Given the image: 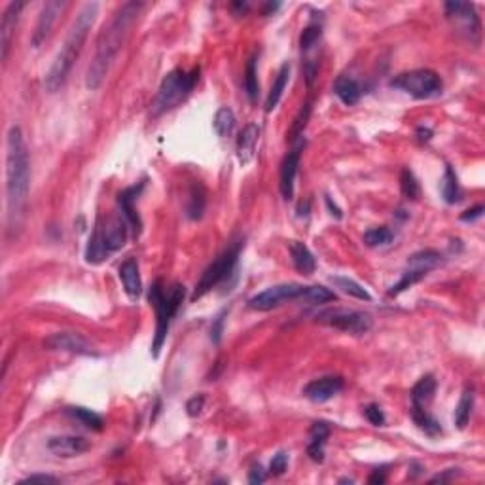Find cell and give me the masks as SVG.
Listing matches in <instances>:
<instances>
[{
    "label": "cell",
    "mask_w": 485,
    "mask_h": 485,
    "mask_svg": "<svg viewBox=\"0 0 485 485\" xmlns=\"http://www.w3.org/2000/svg\"><path fill=\"white\" fill-rule=\"evenodd\" d=\"M431 129H427V127H419V129H417V139H419V142H427V140H431Z\"/></svg>",
    "instance_id": "49"
},
{
    "label": "cell",
    "mask_w": 485,
    "mask_h": 485,
    "mask_svg": "<svg viewBox=\"0 0 485 485\" xmlns=\"http://www.w3.org/2000/svg\"><path fill=\"white\" fill-rule=\"evenodd\" d=\"M457 476V468H447L444 474H438V476H434L431 479V484H442V482H449V479H453V477Z\"/></svg>",
    "instance_id": "47"
},
{
    "label": "cell",
    "mask_w": 485,
    "mask_h": 485,
    "mask_svg": "<svg viewBox=\"0 0 485 485\" xmlns=\"http://www.w3.org/2000/svg\"><path fill=\"white\" fill-rule=\"evenodd\" d=\"M65 8H67L65 0H50V2H46L42 6V12H40L39 21H36V27H34V32H32L31 39V46L34 50H39L46 42L50 32L54 29L55 21H57V17L61 16Z\"/></svg>",
    "instance_id": "14"
},
{
    "label": "cell",
    "mask_w": 485,
    "mask_h": 485,
    "mask_svg": "<svg viewBox=\"0 0 485 485\" xmlns=\"http://www.w3.org/2000/svg\"><path fill=\"white\" fill-rule=\"evenodd\" d=\"M97 14H99V4L97 2H87L84 8L78 12L76 21L70 27L67 40H65L61 50L55 55L54 63H52V67L47 70L46 80H44L46 89L50 93L59 91L63 85H65L70 70H72L74 63L78 61V57H80L82 50H84L85 40H87V34H89L93 23L97 19Z\"/></svg>",
    "instance_id": "3"
},
{
    "label": "cell",
    "mask_w": 485,
    "mask_h": 485,
    "mask_svg": "<svg viewBox=\"0 0 485 485\" xmlns=\"http://www.w3.org/2000/svg\"><path fill=\"white\" fill-rule=\"evenodd\" d=\"M393 239H394V233L391 231V228H387V226L370 228V230L364 233V243L371 248L391 245V241H393Z\"/></svg>",
    "instance_id": "35"
},
{
    "label": "cell",
    "mask_w": 485,
    "mask_h": 485,
    "mask_svg": "<svg viewBox=\"0 0 485 485\" xmlns=\"http://www.w3.org/2000/svg\"><path fill=\"white\" fill-rule=\"evenodd\" d=\"M213 127H215V131L218 137H222V139L230 137L231 131H233V127H235V114H233V110L228 107L220 108L215 116Z\"/></svg>",
    "instance_id": "32"
},
{
    "label": "cell",
    "mask_w": 485,
    "mask_h": 485,
    "mask_svg": "<svg viewBox=\"0 0 485 485\" xmlns=\"http://www.w3.org/2000/svg\"><path fill=\"white\" fill-rule=\"evenodd\" d=\"M200 67H195L192 70H171L169 74L163 78L162 85L158 89L154 107H152V114L162 116L173 110L175 107H178L193 91L195 84L200 82Z\"/></svg>",
    "instance_id": "6"
},
{
    "label": "cell",
    "mask_w": 485,
    "mask_h": 485,
    "mask_svg": "<svg viewBox=\"0 0 485 485\" xmlns=\"http://www.w3.org/2000/svg\"><path fill=\"white\" fill-rule=\"evenodd\" d=\"M301 300L308 301V303H313V305H321V303H328V301L336 300V294L328 290L326 286H305Z\"/></svg>",
    "instance_id": "36"
},
{
    "label": "cell",
    "mask_w": 485,
    "mask_h": 485,
    "mask_svg": "<svg viewBox=\"0 0 485 485\" xmlns=\"http://www.w3.org/2000/svg\"><path fill=\"white\" fill-rule=\"evenodd\" d=\"M279 6H281L279 2H275V4H271V2H270V4L266 6V10H263V16H270V12H275V10H277Z\"/></svg>",
    "instance_id": "51"
},
{
    "label": "cell",
    "mask_w": 485,
    "mask_h": 485,
    "mask_svg": "<svg viewBox=\"0 0 485 485\" xmlns=\"http://www.w3.org/2000/svg\"><path fill=\"white\" fill-rule=\"evenodd\" d=\"M260 139V127L256 124H248L237 137V160L241 165H248L255 160L256 144Z\"/></svg>",
    "instance_id": "21"
},
{
    "label": "cell",
    "mask_w": 485,
    "mask_h": 485,
    "mask_svg": "<svg viewBox=\"0 0 485 485\" xmlns=\"http://www.w3.org/2000/svg\"><path fill=\"white\" fill-rule=\"evenodd\" d=\"M472 408H474V389L472 387H468V389H464V393H462L461 400H459V406L455 408V424H457V429H466V424H468L470 421V413H472Z\"/></svg>",
    "instance_id": "30"
},
{
    "label": "cell",
    "mask_w": 485,
    "mask_h": 485,
    "mask_svg": "<svg viewBox=\"0 0 485 485\" xmlns=\"http://www.w3.org/2000/svg\"><path fill=\"white\" fill-rule=\"evenodd\" d=\"M67 413L74 417V419H78V421L84 424V427H87L89 431L99 432V431H103V427H105V421H103V417H100L99 413H95V411H91V409H87V408H69V409H67Z\"/></svg>",
    "instance_id": "34"
},
{
    "label": "cell",
    "mask_w": 485,
    "mask_h": 485,
    "mask_svg": "<svg viewBox=\"0 0 485 485\" xmlns=\"http://www.w3.org/2000/svg\"><path fill=\"white\" fill-rule=\"evenodd\" d=\"M59 477L50 476V474H32V476L25 477L21 484H57Z\"/></svg>",
    "instance_id": "44"
},
{
    "label": "cell",
    "mask_w": 485,
    "mask_h": 485,
    "mask_svg": "<svg viewBox=\"0 0 485 485\" xmlns=\"http://www.w3.org/2000/svg\"><path fill=\"white\" fill-rule=\"evenodd\" d=\"M334 93H336V97H338L343 105L353 107V105H356V103L360 100L362 89L354 78L339 76L338 80L334 82Z\"/></svg>",
    "instance_id": "24"
},
{
    "label": "cell",
    "mask_w": 485,
    "mask_h": 485,
    "mask_svg": "<svg viewBox=\"0 0 485 485\" xmlns=\"http://www.w3.org/2000/svg\"><path fill=\"white\" fill-rule=\"evenodd\" d=\"M330 424L326 421H316L309 431V446H308V455L311 457V461L323 462L324 461V446H326V440L330 436Z\"/></svg>",
    "instance_id": "22"
},
{
    "label": "cell",
    "mask_w": 485,
    "mask_h": 485,
    "mask_svg": "<svg viewBox=\"0 0 485 485\" xmlns=\"http://www.w3.org/2000/svg\"><path fill=\"white\" fill-rule=\"evenodd\" d=\"M332 283L338 286L341 292L349 294V296H353L356 300L371 301V294L368 292L364 286L358 285L356 281H353V279L343 277V275H336V277H332Z\"/></svg>",
    "instance_id": "31"
},
{
    "label": "cell",
    "mask_w": 485,
    "mask_h": 485,
    "mask_svg": "<svg viewBox=\"0 0 485 485\" xmlns=\"http://www.w3.org/2000/svg\"><path fill=\"white\" fill-rule=\"evenodd\" d=\"M245 89H247L248 100L256 103L258 91H260V84H258V57H256V54L248 59L247 69H245Z\"/></svg>",
    "instance_id": "33"
},
{
    "label": "cell",
    "mask_w": 485,
    "mask_h": 485,
    "mask_svg": "<svg viewBox=\"0 0 485 485\" xmlns=\"http://www.w3.org/2000/svg\"><path fill=\"white\" fill-rule=\"evenodd\" d=\"M341 484H353V479L351 477H343V479H339Z\"/></svg>",
    "instance_id": "52"
},
{
    "label": "cell",
    "mask_w": 485,
    "mask_h": 485,
    "mask_svg": "<svg viewBox=\"0 0 485 485\" xmlns=\"http://www.w3.org/2000/svg\"><path fill=\"white\" fill-rule=\"evenodd\" d=\"M311 110H313V107H311V99H309L303 103V107L300 108V112H298V116H296L292 127H290V131H288V139L298 140L300 137H303V129H305V125H308Z\"/></svg>",
    "instance_id": "37"
},
{
    "label": "cell",
    "mask_w": 485,
    "mask_h": 485,
    "mask_svg": "<svg viewBox=\"0 0 485 485\" xmlns=\"http://www.w3.org/2000/svg\"><path fill=\"white\" fill-rule=\"evenodd\" d=\"M305 147V142L300 140L296 147L285 155V160L281 163V182H279V188H281V193L285 200H292L294 197V180H296V175H298V167H300V160H301V150Z\"/></svg>",
    "instance_id": "18"
},
{
    "label": "cell",
    "mask_w": 485,
    "mask_h": 485,
    "mask_svg": "<svg viewBox=\"0 0 485 485\" xmlns=\"http://www.w3.org/2000/svg\"><path fill=\"white\" fill-rule=\"evenodd\" d=\"M288 468V455L285 451H279L277 455H273V459L270 462V474L273 476H283Z\"/></svg>",
    "instance_id": "40"
},
{
    "label": "cell",
    "mask_w": 485,
    "mask_h": 485,
    "mask_svg": "<svg viewBox=\"0 0 485 485\" xmlns=\"http://www.w3.org/2000/svg\"><path fill=\"white\" fill-rule=\"evenodd\" d=\"M391 87L408 93L413 99H432L442 95L444 84L438 72L431 69H417L394 76L391 80Z\"/></svg>",
    "instance_id": "8"
},
{
    "label": "cell",
    "mask_w": 485,
    "mask_h": 485,
    "mask_svg": "<svg viewBox=\"0 0 485 485\" xmlns=\"http://www.w3.org/2000/svg\"><path fill=\"white\" fill-rule=\"evenodd\" d=\"M316 321L353 336H362L371 328V316L354 309H326L321 315H316Z\"/></svg>",
    "instance_id": "10"
},
{
    "label": "cell",
    "mask_w": 485,
    "mask_h": 485,
    "mask_svg": "<svg viewBox=\"0 0 485 485\" xmlns=\"http://www.w3.org/2000/svg\"><path fill=\"white\" fill-rule=\"evenodd\" d=\"M446 16L455 21V25L461 27L462 32H466L470 40L479 42V34H482V23L479 17L476 14V6L468 4V2H446Z\"/></svg>",
    "instance_id": "12"
},
{
    "label": "cell",
    "mask_w": 485,
    "mask_h": 485,
    "mask_svg": "<svg viewBox=\"0 0 485 485\" xmlns=\"http://www.w3.org/2000/svg\"><path fill=\"white\" fill-rule=\"evenodd\" d=\"M144 188V180L139 182L137 186H131V188H125L124 192L118 193V207L122 208V216L125 218V222L129 224V230H133V235L139 237L140 231H142V220H140L139 213L135 208V201L142 192Z\"/></svg>",
    "instance_id": "17"
},
{
    "label": "cell",
    "mask_w": 485,
    "mask_h": 485,
    "mask_svg": "<svg viewBox=\"0 0 485 485\" xmlns=\"http://www.w3.org/2000/svg\"><path fill=\"white\" fill-rule=\"evenodd\" d=\"M25 8V2H10L4 16H2V23H0V59L6 63L8 61L10 47H12V39L16 34L17 21L19 16Z\"/></svg>",
    "instance_id": "16"
},
{
    "label": "cell",
    "mask_w": 485,
    "mask_h": 485,
    "mask_svg": "<svg viewBox=\"0 0 485 485\" xmlns=\"http://www.w3.org/2000/svg\"><path fill=\"white\" fill-rule=\"evenodd\" d=\"M326 205H328V208L332 211V215H336V218H341V211H339L336 205H332V200L330 197H326Z\"/></svg>",
    "instance_id": "50"
},
{
    "label": "cell",
    "mask_w": 485,
    "mask_h": 485,
    "mask_svg": "<svg viewBox=\"0 0 485 485\" xmlns=\"http://www.w3.org/2000/svg\"><path fill=\"white\" fill-rule=\"evenodd\" d=\"M127 231L129 224L125 222L124 216L110 215L105 222L99 220L85 248V262L97 266L110 255L122 250L127 243Z\"/></svg>",
    "instance_id": "5"
},
{
    "label": "cell",
    "mask_w": 485,
    "mask_h": 485,
    "mask_svg": "<svg viewBox=\"0 0 485 485\" xmlns=\"http://www.w3.org/2000/svg\"><path fill=\"white\" fill-rule=\"evenodd\" d=\"M305 286L298 283H285V285H275L271 288H266L263 292H258L248 300V308L255 311H271V309L283 305L286 301L301 300Z\"/></svg>",
    "instance_id": "11"
},
{
    "label": "cell",
    "mask_w": 485,
    "mask_h": 485,
    "mask_svg": "<svg viewBox=\"0 0 485 485\" xmlns=\"http://www.w3.org/2000/svg\"><path fill=\"white\" fill-rule=\"evenodd\" d=\"M442 197H444V201H446V203H449V205L459 203L462 197L461 186H459L457 175H455V171L451 169L449 165H446L444 178H442Z\"/></svg>",
    "instance_id": "28"
},
{
    "label": "cell",
    "mask_w": 485,
    "mask_h": 485,
    "mask_svg": "<svg viewBox=\"0 0 485 485\" xmlns=\"http://www.w3.org/2000/svg\"><path fill=\"white\" fill-rule=\"evenodd\" d=\"M400 190L404 193L406 200H417L419 193H421V188H419V182H417L416 175L411 173L409 169H404L400 175Z\"/></svg>",
    "instance_id": "38"
},
{
    "label": "cell",
    "mask_w": 485,
    "mask_h": 485,
    "mask_svg": "<svg viewBox=\"0 0 485 485\" xmlns=\"http://www.w3.org/2000/svg\"><path fill=\"white\" fill-rule=\"evenodd\" d=\"M484 211H485L484 205H476V207L464 211V213L461 215V220L462 222H474V220H477V218H482Z\"/></svg>",
    "instance_id": "45"
},
{
    "label": "cell",
    "mask_w": 485,
    "mask_h": 485,
    "mask_svg": "<svg viewBox=\"0 0 485 485\" xmlns=\"http://www.w3.org/2000/svg\"><path fill=\"white\" fill-rule=\"evenodd\" d=\"M120 279L124 283V290L129 296V300H139L140 294H142V281H140L139 262L135 258H127L120 266Z\"/></svg>",
    "instance_id": "20"
},
{
    "label": "cell",
    "mask_w": 485,
    "mask_h": 485,
    "mask_svg": "<svg viewBox=\"0 0 485 485\" xmlns=\"http://www.w3.org/2000/svg\"><path fill=\"white\" fill-rule=\"evenodd\" d=\"M243 245H245V243H243L241 239L235 241L231 247L226 248L222 255L218 256L215 262L208 266L207 270L203 271V275H201V279L197 281L195 290H193L192 294V300H200V298H203L205 294L211 292L213 288H216L220 283H224L226 279L231 277V275L235 273L239 252H241Z\"/></svg>",
    "instance_id": "7"
},
{
    "label": "cell",
    "mask_w": 485,
    "mask_h": 485,
    "mask_svg": "<svg viewBox=\"0 0 485 485\" xmlns=\"http://www.w3.org/2000/svg\"><path fill=\"white\" fill-rule=\"evenodd\" d=\"M288 78H290V65H288V63H283L277 72V78H275V82H273V85H271L270 93H268V99H266V112H271V110H275V108H277L279 100H281V97H283L286 84H288Z\"/></svg>",
    "instance_id": "25"
},
{
    "label": "cell",
    "mask_w": 485,
    "mask_h": 485,
    "mask_svg": "<svg viewBox=\"0 0 485 485\" xmlns=\"http://www.w3.org/2000/svg\"><path fill=\"white\" fill-rule=\"evenodd\" d=\"M343 387H345V381L341 376H324V378L313 379L311 383H308L301 393L308 400L323 404V402H328L334 396H338L343 391Z\"/></svg>",
    "instance_id": "15"
},
{
    "label": "cell",
    "mask_w": 485,
    "mask_h": 485,
    "mask_svg": "<svg viewBox=\"0 0 485 485\" xmlns=\"http://www.w3.org/2000/svg\"><path fill=\"white\" fill-rule=\"evenodd\" d=\"M184 296V285H173L169 292H165L162 281H155L152 288H150L148 300H150V305L155 309V336L154 343H152V356L154 358H158L162 353L163 343H165L167 334H169L171 321H173V316L177 315L178 308L182 305Z\"/></svg>",
    "instance_id": "4"
},
{
    "label": "cell",
    "mask_w": 485,
    "mask_h": 485,
    "mask_svg": "<svg viewBox=\"0 0 485 485\" xmlns=\"http://www.w3.org/2000/svg\"><path fill=\"white\" fill-rule=\"evenodd\" d=\"M205 205H207V192L201 182H193L192 190H190V197H188V218L192 220H200L203 213H205Z\"/></svg>",
    "instance_id": "27"
},
{
    "label": "cell",
    "mask_w": 485,
    "mask_h": 485,
    "mask_svg": "<svg viewBox=\"0 0 485 485\" xmlns=\"http://www.w3.org/2000/svg\"><path fill=\"white\" fill-rule=\"evenodd\" d=\"M248 482L252 485L263 484V482H266V472H263V468L260 464H255V466L250 468V472H248Z\"/></svg>",
    "instance_id": "46"
},
{
    "label": "cell",
    "mask_w": 485,
    "mask_h": 485,
    "mask_svg": "<svg viewBox=\"0 0 485 485\" xmlns=\"http://www.w3.org/2000/svg\"><path fill=\"white\" fill-rule=\"evenodd\" d=\"M228 315V309H224V311H220L218 315H216V319L213 321V326H211V339L215 341V343H220V339H222V330H224V316Z\"/></svg>",
    "instance_id": "42"
},
{
    "label": "cell",
    "mask_w": 485,
    "mask_h": 485,
    "mask_svg": "<svg viewBox=\"0 0 485 485\" xmlns=\"http://www.w3.org/2000/svg\"><path fill=\"white\" fill-rule=\"evenodd\" d=\"M44 347L50 349V351L84 354V356L97 354L93 351L91 343H89L82 334H78V332H55V334H52V336H47V338L44 339Z\"/></svg>",
    "instance_id": "13"
},
{
    "label": "cell",
    "mask_w": 485,
    "mask_h": 485,
    "mask_svg": "<svg viewBox=\"0 0 485 485\" xmlns=\"http://www.w3.org/2000/svg\"><path fill=\"white\" fill-rule=\"evenodd\" d=\"M385 479H387L385 472H383V470H381V472H379V470H376V472H374V474L370 476V479H368V482H370V484H385Z\"/></svg>",
    "instance_id": "48"
},
{
    "label": "cell",
    "mask_w": 485,
    "mask_h": 485,
    "mask_svg": "<svg viewBox=\"0 0 485 485\" xmlns=\"http://www.w3.org/2000/svg\"><path fill=\"white\" fill-rule=\"evenodd\" d=\"M91 447V444L82 436H52L47 440V449L57 457H78L85 453Z\"/></svg>",
    "instance_id": "19"
},
{
    "label": "cell",
    "mask_w": 485,
    "mask_h": 485,
    "mask_svg": "<svg viewBox=\"0 0 485 485\" xmlns=\"http://www.w3.org/2000/svg\"><path fill=\"white\" fill-rule=\"evenodd\" d=\"M411 417H413L416 424L424 432V434H429V436H436V434L442 432L440 423L431 416V413H429V411H427L424 406H413V404H411Z\"/></svg>",
    "instance_id": "29"
},
{
    "label": "cell",
    "mask_w": 485,
    "mask_h": 485,
    "mask_svg": "<svg viewBox=\"0 0 485 485\" xmlns=\"http://www.w3.org/2000/svg\"><path fill=\"white\" fill-rule=\"evenodd\" d=\"M290 256H292L294 268L300 271L301 275H311V273H315L316 260L305 243L292 241V243H290Z\"/></svg>",
    "instance_id": "23"
},
{
    "label": "cell",
    "mask_w": 485,
    "mask_h": 485,
    "mask_svg": "<svg viewBox=\"0 0 485 485\" xmlns=\"http://www.w3.org/2000/svg\"><path fill=\"white\" fill-rule=\"evenodd\" d=\"M440 262H442V255H440L438 250H431V248L411 255L408 260V270L402 273V279L396 285L391 286L389 296H398L404 290H408L409 286H413L421 279L427 277L429 271L438 268Z\"/></svg>",
    "instance_id": "9"
},
{
    "label": "cell",
    "mask_w": 485,
    "mask_h": 485,
    "mask_svg": "<svg viewBox=\"0 0 485 485\" xmlns=\"http://www.w3.org/2000/svg\"><path fill=\"white\" fill-rule=\"evenodd\" d=\"M203 406H205V396H203V394H195V396H192V398L188 400V404H186V411H188V416L190 417H197L201 413Z\"/></svg>",
    "instance_id": "43"
},
{
    "label": "cell",
    "mask_w": 485,
    "mask_h": 485,
    "mask_svg": "<svg viewBox=\"0 0 485 485\" xmlns=\"http://www.w3.org/2000/svg\"><path fill=\"white\" fill-rule=\"evenodd\" d=\"M364 416H366V419H368L374 427H383V424H385V413H383V409L379 408L378 404H368V406L364 408Z\"/></svg>",
    "instance_id": "41"
},
{
    "label": "cell",
    "mask_w": 485,
    "mask_h": 485,
    "mask_svg": "<svg viewBox=\"0 0 485 485\" xmlns=\"http://www.w3.org/2000/svg\"><path fill=\"white\" fill-rule=\"evenodd\" d=\"M321 36H323V27H321V23L308 25V27L301 31V36H300L301 52H309V50H311V47L315 46L316 42L321 40Z\"/></svg>",
    "instance_id": "39"
},
{
    "label": "cell",
    "mask_w": 485,
    "mask_h": 485,
    "mask_svg": "<svg viewBox=\"0 0 485 485\" xmlns=\"http://www.w3.org/2000/svg\"><path fill=\"white\" fill-rule=\"evenodd\" d=\"M142 8H144V4L137 2V0L125 2L118 8L112 21L105 25V29L100 31L99 39H97L95 55H93V61L89 65V69H87V76H85L87 89L95 91L103 85L112 63L120 54V50L125 44L127 36H129V29L135 23V19L139 17Z\"/></svg>",
    "instance_id": "2"
},
{
    "label": "cell",
    "mask_w": 485,
    "mask_h": 485,
    "mask_svg": "<svg viewBox=\"0 0 485 485\" xmlns=\"http://www.w3.org/2000/svg\"><path fill=\"white\" fill-rule=\"evenodd\" d=\"M436 393V379L434 376H423L411 389V404L413 406H424L434 398Z\"/></svg>",
    "instance_id": "26"
},
{
    "label": "cell",
    "mask_w": 485,
    "mask_h": 485,
    "mask_svg": "<svg viewBox=\"0 0 485 485\" xmlns=\"http://www.w3.org/2000/svg\"><path fill=\"white\" fill-rule=\"evenodd\" d=\"M31 190V155L19 125H12L6 137V203L8 228L17 231L23 226Z\"/></svg>",
    "instance_id": "1"
}]
</instances>
